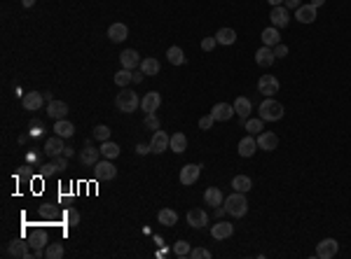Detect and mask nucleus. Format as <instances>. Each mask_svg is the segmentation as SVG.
Instances as JSON below:
<instances>
[{
	"label": "nucleus",
	"instance_id": "1",
	"mask_svg": "<svg viewBox=\"0 0 351 259\" xmlns=\"http://www.w3.org/2000/svg\"><path fill=\"white\" fill-rule=\"evenodd\" d=\"M115 105L120 112H124V115H131V112H136V110L141 108V98L136 91H131L129 87H124V89L117 94L115 98Z\"/></svg>",
	"mask_w": 351,
	"mask_h": 259
},
{
	"label": "nucleus",
	"instance_id": "2",
	"mask_svg": "<svg viewBox=\"0 0 351 259\" xmlns=\"http://www.w3.org/2000/svg\"><path fill=\"white\" fill-rule=\"evenodd\" d=\"M225 210H227V215L232 217H243L246 212H249V201H246V194L243 192H234L232 196H227L225 199Z\"/></svg>",
	"mask_w": 351,
	"mask_h": 259
},
{
	"label": "nucleus",
	"instance_id": "3",
	"mask_svg": "<svg viewBox=\"0 0 351 259\" xmlns=\"http://www.w3.org/2000/svg\"><path fill=\"white\" fill-rule=\"evenodd\" d=\"M260 119L265 121H278L281 117H284V105L278 101H274V98H265V101L260 103Z\"/></svg>",
	"mask_w": 351,
	"mask_h": 259
},
{
	"label": "nucleus",
	"instance_id": "4",
	"mask_svg": "<svg viewBox=\"0 0 351 259\" xmlns=\"http://www.w3.org/2000/svg\"><path fill=\"white\" fill-rule=\"evenodd\" d=\"M94 178L98 182H108V180H115L117 178V166L113 163V159H103L94 166Z\"/></svg>",
	"mask_w": 351,
	"mask_h": 259
},
{
	"label": "nucleus",
	"instance_id": "5",
	"mask_svg": "<svg viewBox=\"0 0 351 259\" xmlns=\"http://www.w3.org/2000/svg\"><path fill=\"white\" fill-rule=\"evenodd\" d=\"M278 89H281V82H278L274 75H262V77L258 79V91H260L262 96L272 98L274 94H278Z\"/></svg>",
	"mask_w": 351,
	"mask_h": 259
},
{
	"label": "nucleus",
	"instance_id": "6",
	"mask_svg": "<svg viewBox=\"0 0 351 259\" xmlns=\"http://www.w3.org/2000/svg\"><path fill=\"white\" fill-rule=\"evenodd\" d=\"M171 147V136L166 131H155L152 133V140H150V150L152 154H164V150H169Z\"/></svg>",
	"mask_w": 351,
	"mask_h": 259
},
{
	"label": "nucleus",
	"instance_id": "7",
	"mask_svg": "<svg viewBox=\"0 0 351 259\" xmlns=\"http://www.w3.org/2000/svg\"><path fill=\"white\" fill-rule=\"evenodd\" d=\"M339 252V243L335 238H323L319 245H316V257L319 259H333Z\"/></svg>",
	"mask_w": 351,
	"mask_h": 259
},
{
	"label": "nucleus",
	"instance_id": "8",
	"mask_svg": "<svg viewBox=\"0 0 351 259\" xmlns=\"http://www.w3.org/2000/svg\"><path fill=\"white\" fill-rule=\"evenodd\" d=\"M45 103V94H40V91H28V94H24V98H21V105H24V110H28V112H38V110L43 108Z\"/></svg>",
	"mask_w": 351,
	"mask_h": 259
},
{
	"label": "nucleus",
	"instance_id": "9",
	"mask_svg": "<svg viewBox=\"0 0 351 259\" xmlns=\"http://www.w3.org/2000/svg\"><path fill=\"white\" fill-rule=\"evenodd\" d=\"M269 21H272L274 28H286V26H288V21H291V14H288L286 5L272 7V12H269Z\"/></svg>",
	"mask_w": 351,
	"mask_h": 259
},
{
	"label": "nucleus",
	"instance_id": "10",
	"mask_svg": "<svg viewBox=\"0 0 351 259\" xmlns=\"http://www.w3.org/2000/svg\"><path fill=\"white\" fill-rule=\"evenodd\" d=\"M98 154H101V150H96V147H94V145L87 140L85 147H82V152H80V163H82V166H91V168H94V166L98 163Z\"/></svg>",
	"mask_w": 351,
	"mask_h": 259
},
{
	"label": "nucleus",
	"instance_id": "11",
	"mask_svg": "<svg viewBox=\"0 0 351 259\" xmlns=\"http://www.w3.org/2000/svg\"><path fill=\"white\" fill-rule=\"evenodd\" d=\"M162 105V96H159V91H148L146 96L141 98V110L150 115V112H157V108Z\"/></svg>",
	"mask_w": 351,
	"mask_h": 259
},
{
	"label": "nucleus",
	"instance_id": "12",
	"mask_svg": "<svg viewBox=\"0 0 351 259\" xmlns=\"http://www.w3.org/2000/svg\"><path fill=\"white\" fill-rule=\"evenodd\" d=\"M211 115L216 121H230L234 117V105H230V103H216L211 108Z\"/></svg>",
	"mask_w": 351,
	"mask_h": 259
},
{
	"label": "nucleus",
	"instance_id": "13",
	"mask_svg": "<svg viewBox=\"0 0 351 259\" xmlns=\"http://www.w3.org/2000/svg\"><path fill=\"white\" fill-rule=\"evenodd\" d=\"M199 175H201L199 163H188V166H183V170H181V182L188 187V185H194V182L199 180Z\"/></svg>",
	"mask_w": 351,
	"mask_h": 259
},
{
	"label": "nucleus",
	"instance_id": "14",
	"mask_svg": "<svg viewBox=\"0 0 351 259\" xmlns=\"http://www.w3.org/2000/svg\"><path fill=\"white\" fill-rule=\"evenodd\" d=\"M255 150H258V140H255L253 136H251V133L246 136V138L239 140V145H236V152H239V157H243V159L253 157Z\"/></svg>",
	"mask_w": 351,
	"mask_h": 259
},
{
	"label": "nucleus",
	"instance_id": "15",
	"mask_svg": "<svg viewBox=\"0 0 351 259\" xmlns=\"http://www.w3.org/2000/svg\"><path fill=\"white\" fill-rule=\"evenodd\" d=\"M28 247H30V243H26V241H12L10 245H7V254H12V257H19V259H28V257H33V252H28Z\"/></svg>",
	"mask_w": 351,
	"mask_h": 259
},
{
	"label": "nucleus",
	"instance_id": "16",
	"mask_svg": "<svg viewBox=\"0 0 351 259\" xmlns=\"http://www.w3.org/2000/svg\"><path fill=\"white\" fill-rule=\"evenodd\" d=\"M258 147L265 152H274L278 147V136L272 131H262L260 136H258Z\"/></svg>",
	"mask_w": 351,
	"mask_h": 259
},
{
	"label": "nucleus",
	"instance_id": "17",
	"mask_svg": "<svg viewBox=\"0 0 351 259\" xmlns=\"http://www.w3.org/2000/svg\"><path fill=\"white\" fill-rule=\"evenodd\" d=\"M188 224L192 227V229H201V227H206L208 224V215H206L201 208H192V210H188Z\"/></svg>",
	"mask_w": 351,
	"mask_h": 259
},
{
	"label": "nucleus",
	"instance_id": "18",
	"mask_svg": "<svg viewBox=\"0 0 351 259\" xmlns=\"http://www.w3.org/2000/svg\"><path fill=\"white\" fill-rule=\"evenodd\" d=\"M274 61H276V56H274V49L272 47H265V45H262V47L255 52V63H258L260 68L274 66Z\"/></svg>",
	"mask_w": 351,
	"mask_h": 259
},
{
	"label": "nucleus",
	"instance_id": "19",
	"mask_svg": "<svg viewBox=\"0 0 351 259\" xmlns=\"http://www.w3.org/2000/svg\"><path fill=\"white\" fill-rule=\"evenodd\" d=\"M120 61H122V68H127V70H133V68H141V56L136 49H124L120 54Z\"/></svg>",
	"mask_w": 351,
	"mask_h": 259
},
{
	"label": "nucleus",
	"instance_id": "20",
	"mask_svg": "<svg viewBox=\"0 0 351 259\" xmlns=\"http://www.w3.org/2000/svg\"><path fill=\"white\" fill-rule=\"evenodd\" d=\"M63 147H66V145H63V138H61V136H52V138L45 143V154H47L49 159L61 157V154H63Z\"/></svg>",
	"mask_w": 351,
	"mask_h": 259
},
{
	"label": "nucleus",
	"instance_id": "21",
	"mask_svg": "<svg viewBox=\"0 0 351 259\" xmlns=\"http://www.w3.org/2000/svg\"><path fill=\"white\" fill-rule=\"evenodd\" d=\"M295 19L300 24H314L316 21V7L309 3V5H300L295 10Z\"/></svg>",
	"mask_w": 351,
	"mask_h": 259
},
{
	"label": "nucleus",
	"instance_id": "22",
	"mask_svg": "<svg viewBox=\"0 0 351 259\" xmlns=\"http://www.w3.org/2000/svg\"><path fill=\"white\" fill-rule=\"evenodd\" d=\"M234 234V224L230 222H223V220H218V224H213L211 229V236L216 238V241H223V238H230V236Z\"/></svg>",
	"mask_w": 351,
	"mask_h": 259
},
{
	"label": "nucleus",
	"instance_id": "23",
	"mask_svg": "<svg viewBox=\"0 0 351 259\" xmlns=\"http://www.w3.org/2000/svg\"><path fill=\"white\" fill-rule=\"evenodd\" d=\"M47 115L52 117V119H66V115H68V105L63 101H52V103H47Z\"/></svg>",
	"mask_w": 351,
	"mask_h": 259
},
{
	"label": "nucleus",
	"instance_id": "24",
	"mask_svg": "<svg viewBox=\"0 0 351 259\" xmlns=\"http://www.w3.org/2000/svg\"><path fill=\"white\" fill-rule=\"evenodd\" d=\"M68 168V157H52V161L47 163V166H43V173L49 175V173H63V170Z\"/></svg>",
	"mask_w": 351,
	"mask_h": 259
},
{
	"label": "nucleus",
	"instance_id": "25",
	"mask_svg": "<svg viewBox=\"0 0 351 259\" xmlns=\"http://www.w3.org/2000/svg\"><path fill=\"white\" fill-rule=\"evenodd\" d=\"M108 37L113 40V42H122V40H127V37H129V28H127V24H120V21H115V24H110V28H108Z\"/></svg>",
	"mask_w": 351,
	"mask_h": 259
},
{
	"label": "nucleus",
	"instance_id": "26",
	"mask_svg": "<svg viewBox=\"0 0 351 259\" xmlns=\"http://www.w3.org/2000/svg\"><path fill=\"white\" fill-rule=\"evenodd\" d=\"M28 243H30V247H33V250H45V247L49 245V236H47V231L36 229L33 234L28 236Z\"/></svg>",
	"mask_w": 351,
	"mask_h": 259
},
{
	"label": "nucleus",
	"instance_id": "27",
	"mask_svg": "<svg viewBox=\"0 0 351 259\" xmlns=\"http://www.w3.org/2000/svg\"><path fill=\"white\" fill-rule=\"evenodd\" d=\"M232 105H234V115H239V119H249V115H251V110H253V105H251V101L246 96H239L236 98L234 103H232Z\"/></svg>",
	"mask_w": 351,
	"mask_h": 259
},
{
	"label": "nucleus",
	"instance_id": "28",
	"mask_svg": "<svg viewBox=\"0 0 351 259\" xmlns=\"http://www.w3.org/2000/svg\"><path fill=\"white\" fill-rule=\"evenodd\" d=\"M54 133H56V136H61V138H73V136H75L73 121H68V119H56V121H54Z\"/></svg>",
	"mask_w": 351,
	"mask_h": 259
},
{
	"label": "nucleus",
	"instance_id": "29",
	"mask_svg": "<svg viewBox=\"0 0 351 259\" xmlns=\"http://www.w3.org/2000/svg\"><path fill=\"white\" fill-rule=\"evenodd\" d=\"M204 201H206V205H213V208H218V205L225 203V196H223V192H220L218 187H208V189L204 192Z\"/></svg>",
	"mask_w": 351,
	"mask_h": 259
},
{
	"label": "nucleus",
	"instance_id": "30",
	"mask_svg": "<svg viewBox=\"0 0 351 259\" xmlns=\"http://www.w3.org/2000/svg\"><path fill=\"white\" fill-rule=\"evenodd\" d=\"M141 72H143L146 77H155V75H159V61L152 59V56L143 59L141 61Z\"/></svg>",
	"mask_w": 351,
	"mask_h": 259
},
{
	"label": "nucleus",
	"instance_id": "31",
	"mask_svg": "<svg viewBox=\"0 0 351 259\" xmlns=\"http://www.w3.org/2000/svg\"><path fill=\"white\" fill-rule=\"evenodd\" d=\"M216 40H218V45H223V47H230V45L236 42V30L234 28H220L218 33H216Z\"/></svg>",
	"mask_w": 351,
	"mask_h": 259
},
{
	"label": "nucleus",
	"instance_id": "32",
	"mask_svg": "<svg viewBox=\"0 0 351 259\" xmlns=\"http://www.w3.org/2000/svg\"><path fill=\"white\" fill-rule=\"evenodd\" d=\"M157 222L164 224V227H176L178 224V212L171 210V208H164V210L157 212Z\"/></svg>",
	"mask_w": 351,
	"mask_h": 259
},
{
	"label": "nucleus",
	"instance_id": "33",
	"mask_svg": "<svg viewBox=\"0 0 351 259\" xmlns=\"http://www.w3.org/2000/svg\"><path fill=\"white\" fill-rule=\"evenodd\" d=\"M171 152H176V154H183V152L188 150V138H185V133H173L171 136V147H169Z\"/></svg>",
	"mask_w": 351,
	"mask_h": 259
},
{
	"label": "nucleus",
	"instance_id": "34",
	"mask_svg": "<svg viewBox=\"0 0 351 259\" xmlns=\"http://www.w3.org/2000/svg\"><path fill=\"white\" fill-rule=\"evenodd\" d=\"M281 42V35H278V28H274V26H269V28L262 30V45L265 47H276V45Z\"/></svg>",
	"mask_w": 351,
	"mask_h": 259
},
{
	"label": "nucleus",
	"instance_id": "35",
	"mask_svg": "<svg viewBox=\"0 0 351 259\" xmlns=\"http://www.w3.org/2000/svg\"><path fill=\"white\" fill-rule=\"evenodd\" d=\"M251 187H253V180H251L249 175H236V178H232V189L234 192H251Z\"/></svg>",
	"mask_w": 351,
	"mask_h": 259
},
{
	"label": "nucleus",
	"instance_id": "36",
	"mask_svg": "<svg viewBox=\"0 0 351 259\" xmlns=\"http://www.w3.org/2000/svg\"><path fill=\"white\" fill-rule=\"evenodd\" d=\"M166 59H169L171 66H183L185 63V52H183L181 47H169V52H166Z\"/></svg>",
	"mask_w": 351,
	"mask_h": 259
},
{
	"label": "nucleus",
	"instance_id": "37",
	"mask_svg": "<svg viewBox=\"0 0 351 259\" xmlns=\"http://www.w3.org/2000/svg\"><path fill=\"white\" fill-rule=\"evenodd\" d=\"M101 154L106 159H117L120 157V145L113 143V140H106V143H101Z\"/></svg>",
	"mask_w": 351,
	"mask_h": 259
},
{
	"label": "nucleus",
	"instance_id": "38",
	"mask_svg": "<svg viewBox=\"0 0 351 259\" xmlns=\"http://www.w3.org/2000/svg\"><path fill=\"white\" fill-rule=\"evenodd\" d=\"M63 252H66V250H63L61 243H49V245L45 247V257L47 259H61L63 257Z\"/></svg>",
	"mask_w": 351,
	"mask_h": 259
},
{
	"label": "nucleus",
	"instance_id": "39",
	"mask_svg": "<svg viewBox=\"0 0 351 259\" xmlns=\"http://www.w3.org/2000/svg\"><path fill=\"white\" fill-rule=\"evenodd\" d=\"M131 75H133V70L122 68L120 72H115V84L122 87V89H124V87H129V84H131Z\"/></svg>",
	"mask_w": 351,
	"mask_h": 259
},
{
	"label": "nucleus",
	"instance_id": "40",
	"mask_svg": "<svg viewBox=\"0 0 351 259\" xmlns=\"http://www.w3.org/2000/svg\"><path fill=\"white\" fill-rule=\"evenodd\" d=\"M246 131L251 133V136H255L258 131H265V119H246Z\"/></svg>",
	"mask_w": 351,
	"mask_h": 259
},
{
	"label": "nucleus",
	"instance_id": "41",
	"mask_svg": "<svg viewBox=\"0 0 351 259\" xmlns=\"http://www.w3.org/2000/svg\"><path fill=\"white\" fill-rule=\"evenodd\" d=\"M94 138L101 140V143L110 140V128L106 126V124H98V126H94Z\"/></svg>",
	"mask_w": 351,
	"mask_h": 259
},
{
	"label": "nucleus",
	"instance_id": "42",
	"mask_svg": "<svg viewBox=\"0 0 351 259\" xmlns=\"http://www.w3.org/2000/svg\"><path fill=\"white\" fill-rule=\"evenodd\" d=\"M173 252L178 254V257H190V252H192V247H190L188 241H178L173 245Z\"/></svg>",
	"mask_w": 351,
	"mask_h": 259
},
{
	"label": "nucleus",
	"instance_id": "43",
	"mask_svg": "<svg viewBox=\"0 0 351 259\" xmlns=\"http://www.w3.org/2000/svg\"><path fill=\"white\" fill-rule=\"evenodd\" d=\"M63 220H66V224L75 227V224H80V212L75 208H68V210H63Z\"/></svg>",
	"mask_w": 351,
	"mask_h": 259
},
{
	"label": "nucleus",
	"instance_id": "44",
	"mask_svg": "<svg viewBox=\"0 0 351 259\" xmlns=\"http://www.w3.org/2000/svg\"><path fill=\"white\" fill-rule=\"evenodd\" d=\"M143 124H146L150 131H159V128H162V124H159V119H157V115H155V112L146 115V121H143Z\"/></svg>",
	"mask_w": 351,
	"mask_h": 259
},
{
	"label": "nucleus",
	"instance_id": "45",
	"mask_svg": "<svg viewBox=\"0 0 351 259\" xmlns=\"http://www.w3.org/2000/svg\"><path fill=\"white\" fill-rule=\"evenodd\" d=\"M190 257L192 259H211V250H206V247H194L192 252H190Z\"/></svg>",
	"mask_w": 351,
	"mask_h": 259
},
{
	"label": "nucleus",
	"instance_id": "46",
	"mask_svg": "<svg viewBox=\"0 0 351 259\" xmlns=\"http://www.w3.org/2000/svg\"><path fill=\"white\" fill-rule=\"evenodd\" d=\"M216 45H218L216 35H213V37H204V40H201V49H204V52H213V49H216Z\"/></svg>",
	"mask_w": 351,
	"mask_h": 259
},
{
	"label": "nucleus",
	"instance_id": "47",
	"mask_svg": "<svg viewBox=\"0 0 351 259\" xmlns=\"http://www.w3.org/2000/svg\"><path fill=\"white\" fill-rule=\"evenodd\" d=\"M213 124H216V119H213V115H204L199 119V128L201 131H208V128L213 126Z\"/></svg>",
	"mask_w": 351,
	"mask_h": 259
},
{
	"label": "nucleus",
	"instance_id": "48",
	"mask_svg": "<svg viewBox=\"0 0 351 259\" xmlns=\"http://www.w3.org/2000/svg\"><path fill=\"white\" fill-rule=\"evenodd\" d=\"M272 49H274V56H276V59H286V56H288V47L281 45V42H278L276 47H272Z\"/></svg>",
	"mask_w": 351,
	"mask_h": 259
},
{
	"label": "nucleus",
	"instance_id": "49",
	"mask_svg": "<svg viewBox=\"0 0 351 259\" xmlns=\"http://www.w3.org/2000/svg\"><path fill=\"white\" fill-rule=\"evenodd\" d=\"M43 124H40V121H33V124H30V136H33V138H38V136H43Z\"/></svg>",
	"mask_w": 351,
	"mask_h": 259
},
{
	"label": "nucleus",
	"instance_id": "50",
	"mask_svg": "<svg viewBox=\"0 0 351 259\" xmlns=\"http://www.w3.org/2000/svg\"><path fill=\"white\" fill-rule=\"evenodd\" d=\"M286 10H297V7L302 5V0H284Z\"/></svg>",
	"mask_w": 351,
	"mask_h": 259
},
{
	"label": "nucleus",
	"instance_id": "51",
	"mask_svg": "<svg viewBox=\"0 0 351 259\" xmlns=\"http://www.w3.org/2000/svg\"><path fill=\"white\" fill-rule=\"evenodd\" d=\"M150 145H143V143H141V145H136V154H141V157H143V154H150Z\"/></svg>",
	"mask_w": 351,
	"mask_h": 259
},
{
	"label": "nucleus",
	"instance_id": "52",
	"mask_svg": "<svg viewBox=\"0 0 351 259\" xmlns=\"http://www.w3.org/2000/svg\"><path fill=\"white\" fill-rule=\"evenodd\" d=\"M143 77H146L143 72H133V75H131V84H141V82H143Z\"/></svg>",
	"mask_w": 351,
	"mask_h": 259
},
{
	"label": "nucleus",
	"instance_id": "53",
	"mask_svg": "<svg viewBox=\"0 0 351 259\" xmlns=\"http://www.w3.org/2000/svg\"><path fill=\"white\" fill-rule=\"evenodd\" d=\"M63 157H73V147H71V145H66V147H63Z\"/></svg>",
	"mask_w": 351,
	"mask_h": 259
},
{
	"label": "nucleus",
	"instance_id": "54",
	"mask_svg": "<svg viewBox=\"0 0 351 259\" xmlns=\"http://www.w3.org/2000/svg\"><path fill=\"white\" fill-rule=\"evenodd\" d=\"M223 215H227V210H225V208H216V217H218V220H223Z\"/></svg>",
	"mask_w": 351,
	"mask_h": 259
},
{
	"label": "nucleus",
	"instance_id": "55",
	"mask_svg": "<svg viewBox=\"0 0 351 259\" xmlns=\"http://www.w3.org/2000/svg\"><path fill=\"white\" fill-rule=\"evenodd\" d=\"M311 5H314L316 10H319V7H321V5H326V0H311Z\"/></svg>",
	"mask_w": 351,
	"mask_h": 259
},
{
	"label": "nucleus",
	"instance_id": "56",
	"mask_svg": "<svg viewBox=\"0 0 351 259\" xmlns=\"http://www.w3.org/2000/svg\"><path fill=\"white\" fill-rule=\"evenodd\" d=\"M28 161H33V163H38V161H40V157H38L36 152H33V154H28Z\"/></svg>",
	"mask_w": 351,
	"mask_h": 259
},
{
	"label": "nucleus",
	"instance_id": "57",
	"mask_svg": "<svg viewBox=\"0 0 351 259\" xmlns=\"http://www.w3.org/2000/svg\"><path fill=\"white\" fill-rule=\"evenodd\" d=\"M33 3H36V0H21V5H24L26 10H28V7H33Z\"/></svg>",
	"mask_w": 351,
	"mask_h": 259
},
{
	"label": "nucleus",
	"instance_id": "58",
	"mask_svg": "<svg viewBox=\"0 0 351 259\" xmlns=\"http://www.w3.org/2000/svg\"><path fill=\"white\" fill-rule=\"evenodd\" d=\"M267 3H269V5H272V7H276V5H284V0H267Z\"/></svg>",
	"mask_w": 351,
	"mask_h": 259
}]
</instances>
